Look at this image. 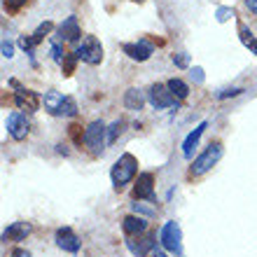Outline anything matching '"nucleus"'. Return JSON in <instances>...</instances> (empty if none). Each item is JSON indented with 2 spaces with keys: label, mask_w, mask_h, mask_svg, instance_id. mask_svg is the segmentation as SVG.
<instances>
[{
  "label": "nucleus",
  "mask_w": 257,
  "mask_h": 257,
  "mask_svg": "<svg viewBox=\"0 0 257 257\" xmlns=\"http://www.w3.org/2000/svg\"><path fill=\"white\" fill-rule=\"evenodd\" d=\"M138 173V159H136L131 152H124L115 164H112V171H110V178H112V185L117 190H122L124 185H128Z\"/></svg>",
  "instance_id": "obj_1"
},
{
  "label": "nucleus",
  "mask_w": 257,
  "mask_h": 257,
  "mask_svg": "<svg viewBox=\"0 0 257 257\" xmlns=\"http://www.w3.org/2000/svg\"><path fill=\"white\" fill-rule=\"evenodd\" d=\"M220 159H222V145H220V143H210L208 148L203 150L201 155H199L194 162H192L190 176L196 178V176H203V173H208V171L213 169V166H215Z\"/></svg>",
  "instance_id": "obj_2"
},
{
  "label": "nucleus",
  "mask_w": 257,
  "mask_h": 257,
  "mask_svg": "<svg viewBox=\"0 0 257 257\" xmlns=\"http://www.w3.org/2000/svg\"><path fill=\"white\" fill-rule=\"evenodd\" d=\"M105 143H108V128H105V124H103L101 119H94V122L84 128V145H87L89 152L96 157L103 152Z\"/></svg>",
  "instance_id": "obj_3"
},
{
  "label": "nucleus",
  "mask_w": 257,
  "mask_h": 257,
  "mask_svg": "<svg viewBox=\"0 0 257 257\" xmlns=\"http://www.w3.org/2000/svg\"><path fill=\"white\" fill-rule=\"evenodd\" d=\"M159 241L169 252L173 255H183V231H180V224L176 220H169V222L162 227V234H159Z\"/></svg>",
  "instance_id": "obj_4"
},
{
  "label": "nucleus",
  "mask_w": 257,
  "mask_h": 257,
  "mask_svg": "<svg viewBox=\"0 0 257 257\" xmlns=\"http://www.w3.org/2000/svg\"><path fill=\"white\" fill-rule=\"evenodd\" d=\"M73 54L77 56L80 61L89 63V66H98V63L103 61V47H101V42H98V38H94V35H87Z\"/></svg>",
  "instance_id": "obj_5"
},
{
  "label": "nucleus",
  "mask_w": 257,
  "mask_h": 257,
  "mask_svg": "<svg viewBox=\"0 0 257 257\" xmlns=\"http://www.w3.org/2000/svg\"><path fill=\"white\" fill-rule=\"evenodd\" d=\"M148 101L155 110H166V108H173V105L178 108V105H180V101L173 96V91L169 89V84H159V82L150 87Z\"/></svg>",
  "instance_id": "obj_6"
},
{
  "label": "nucleus",
  "mask_w": 257,
  "mask_h": 257,
  "mask_svg": "<svg viewBox=\"0 0 257 257\" xmlns=\"http://www.w3.org/2000/svg\"><path fill=\"white\" fill-rule=\"evenodd\" d=\"M12 87H17V91H14V105L19 110H26V112H38V108H40V96L35 94V91H31V89H24L19 87L17 82H10Z\"/></svg>",
  "instance_id": "obj_7"
},
{
  "label": "nucleus",
  "mask_w": 257,
  "mask_h": 257,
  "mask_svg": "<svg viewBox=\"0 0 257 257\" xmlns=\"http://www.w3.org/2000/svg\"><path fill=\"white\" fill-rule=\"evenodd\" d=\"M157 243V234H138V236H126V248L131 255L136 257H145Z\"/></svg>",
  "instance_id": "obj_8"
},
{
  "label": "nucleus",
  "mask_w": 257,
  "mask_h": 257,
  "mask_svg": "<svg viewBox=\"0 0 257 257\" xmlns=\"http://www.w3.org/2000/svg\"><path fill=\"white\" fill-rule=\"evenodd\" d=\"M7 134L12 136L14 141H24L28 136V131H31V122L26 119V115H21V112H12V115L7 117Z\"/></svg>",
  "instance_id": "obj_9"
},
{
  "label": "nucleus",
  "mask_w": 257,
  "mask_h": 257,
  "mask_svg": "<svg viewBox=\"0 0 257 257\" xmlns=\"http://www.w3.org/2000/svg\"><path fill=\"white\" fill-rule=\"evenodd\" d=\"M131 194H134L136 201H141V199H155V173H150V171L141 173Z\"/></svg>",
  "instance_id": "obj_10"
},
{
  "label": "nucleus",
  "mask_w": 257,
  "mask_h": 257,
  "mask_svg": "<svg viewBox=\"0 0 257 257\" xmlns=\"http://www.w3.org/2000/svg\"><path fill=\"white\" fill-rule=\"evenodd\" d=\"M124 49V54L131 59V61H148L150 56H152V52H155V47L150 45L148 40H138V42H126V45H122Z\"/></svg>",
  "instance_id": "obj_11"
},
{
  "label": "nucleus",
  "mask_w": 257,
  "mask_h": 257,
  "mask_svg": "<svg viewBox=\"0 0 257 257\" xmlns=\"http://www.w3.org/2000/svg\"><path fill=\"white\" fill-rule=\"evenodd\" d=\"M56 245L66 252H77L80 250V238L75 236V231L70 227H61V229H56Z\"/></svg>",
  "instance_id": "obj_12"
},
{
  "label": "nucleus",
  "mask_w": 257,
  "mask_h": 257,
  "mask_svg": "<svg viewBox=\"0 0 257 257\" xmlns=\"http://www.w3.org/2000/svg\"><path fill=\"white\" fill-rule=\"evenodd\" d=\"M33 231V224L31 222H12L3 231V241H24Z\"/></svg>",
  "instance_id": "obj_13"
},
{
  "label": "nucleus",
  "mask_w": 257,
  "mask_h": 257,
  "mask_svg": "<svg viewBox=\"0 0 257 257\" xmlns=\"http://www.w3.org/2000/svg\"><path fill=\"white\" fill-rule=\"evenodd\" d=\"M145 229H148V222H145V217H141V215H126L122 220V231L126 236L145 234Z\"/></svg>",
  "instance_id": "obj_14"
},
{
  "label": "nucleus",
  "mask_w": 257,
  "mask_h": 257,
  "mask_svg": "<svg viewBox=\"0 0 257 257\" xmlns=\"http://www.w3.org/2000/svg\"><path fill=\"white\" fill-rule=\"evenodd\" d=\"M59 35H61L66 42H77L80 40V24H77V17H68L66 21H61V26H59Z\"/></svg>",
  "instance_id": "obj_15"
},
{
  "label": "nucleus",
  "mask_w": 257,
  "mask_h": 257,
  "mask_svg": "<svg viewBox=\"0 0 257 257\" xmlns=\"http://www.w3.org/2000/svg\"><path fill=\"white\" fill-rule=\"evenodd\" d=\"M206 128H208V122H201L190 136H187V138H185V143H183V155H185V159H192V155H194V148L199 145V141H201V136H203V131H206Z\"/></svg>",
  "instance_id": "obj_16"
},
{
  "label": "nucleus",
  "mask_w": 257,
  "mask_h": 257,
  "mask_svg": "<svg viewBox=\"0 0 257 257\" xmlns=\"http://www.w3.org/2000/svg\"><path fill=\"white\" fill-rule=\"evenodd\" d=\"M124 105H126L128 110H143V105H145V94L136 87L126 89V94H124Z\"/></svg>",
  "instance_id": "obj_17"
},
{
  "label": "nucleus",
  "mask_w": 257,
  "mask_h": 257,
  "mask_svg": "<svg viewBox=\"0 0 257 257\" xmlns=\"http://www.w3.org/2000/svg\"><path fill=\"white\" fill-rule=\"evenodd\" d=\"M54 117H75L77 115V103H75V98H70V96H66L61 101V105L52 112Z\"/></svg>",
  "instance_id": "obj_18"
},
{
  "label": "nucleus",
  "mask_w": 257,
  "mask_h": 257,
  "mask_svg": "<svg viewBox=\"0 0 257 257\" xmlns=\"http://www.w3.org/2000/svg\"><path fill=\"white\" fill-rule=\"evenodd\" d=\"M238 38H241V42H243L245 47H248L252 54L257 56V38H252L250 28L245 26V24H238Z\"/></svg>",
  "instance_id": "obj_19"
},
{
  "label": "nucleus",
  "mask_w": 257,
  "mask_h": 257,
  "mask_svg": "<svg viewBox=\"0 0 257 257\" xmlns=\"http://www.w3.org/2000/svg\"><path fill=\"white\" fill-rule=\"evenodd\" d=\"M166 84H169V89H171V91H173V96H176L178 101H185V98L190 96V87H187V84H185L183 80H178V77H173V80H169V82H166Z\"/></svg>",
  "instance_id": "obj_20"
},
{
  "label": "nucleus",
  "mask_w": 257,
  "mask_h": 257,
  "mask_svg": "<svg viewBox=\"0 0 257 257\" xmlns=\"http://www.w3.org/2000/svg\"><path fill=\"white\" fill-rule=\"evenodd\" d=\"M63 98H66V96L59 94V91H47V94H45V108H47L49 115H52V112H54V110L61 105Z\"/></svg>",
  "instance_id": "obj_21"
},
{
  "label": "nucleus",
  "mask_w": 257,
  "mask_h": 257,
  "mask_svg": "<svg viewBox=\"0 0 257 257\" xmlns=\"http://www.w3.org/2000/svg\"><path fill=\"white\" fill-rule=\"evenodd\" d=\"M52 31H54V24H52V21H45V24H40V26L35 28L33 40H35V42H42V38H47Z\"/></svg>",
  "instance_id": "obj_22"
},
{
  "label": "nucleus",
  "mask_w": 257,
  "mask_h": 257,
  "mask_svg": "<svg viewBox=\"0 0 257 257\" xmlns=\"http://www.w3.org/2000/svg\"><path fill=\"white\" fill-rule=\"evenodd\" d=\"M68 134H70V138H73L75 145L82 148V143H84V131H82L80 124H70V126H68Z\"/></svg>",
  "instance_id": "obj_23"
},
{
  "label": "nucleus",
  "mask_w": 257,
  "mask_h": 257,
  "mask_svg": "<svg viewBox=\"0 0 257 257\" xmlns=\"http://www.w3.org/2000/svg\"><path fill=\"white\" fill-rule=\"evenodd\" d=\"M122 128H124V122H122V119H117V122L110 124V128H108V145H112V143L117 141V136L122 134Z\"/></svg>",
  "instance_id": "obj_24"
},
{
  "label": "nucleus",
  "mask_w": 257,
  "mask_h": 257,
  "mask_svg": "<svg viewBox=\"0 0 257 257\" xmlns=\"http://www.w3.org/2000/svg\"><path fill=\"white\" fill-rule=\"evenodd\" d=\"M77 61H80V59H77V56L75 54H70V56H66V59H63L61 61V68H63V75H73L75 73V66H77Z\"/></svg>",
  "instance_id": "obj_25"
},
{
  "label": "nucleus",
  "mask_w": 257,
  "mask_h": 257,
  "mask_svg": "<svg viewBox=\"0 0 257 257\" xmlns=\"http://www.w3.org/2000/svg\"><path fill=\"white\" fill-rule=\"evenodd\" d=\"M35 45H38V42L33 40V35H21V38H19V47L24 49L26 54H31V52H33Z\"/></svg>",
  "instance_id": "obj_26"
},
{
  "label": "nucleus",
  "mask_w": 257,
  "mask_h": 257,
  "mask_svg": "<svg viewBox=\"0 0 257 257\" xmlns=\"http://www.w3.org/2000/svg\"><path fill=\"white\" fill-rule=\"evenodd\" d=\"M231 17H236V14H234V10H231V7H217V12H215V19L220 21V24H224V21H229Z\"/></svg>",
  "instance_id": "obj_27"
},
{
  "label": "nucleus",
  "mask_w": 257,
  "mask_h": 257,
  "mask_svg": "<svg viewBox=\"0 0 257 257\" xmlns=\"http://www.w3.org/2000/svg\"><path fill=\"white\" fill-rule=\"evenodd\" d=\"M26 5V0H5V10L10 14H14V12H19L21 7Z\"/></svg>",
  "instance_id": "obj_28"
},
{
  "label": "nucleus",
  "mask_w": 257,
  "mask_h": 257,
  "mask_svg": "<svg viewBox=\"0 0 257 257\" xmlns=\"http://www.w3.org/2000/svg\"><path fill=\"white\" fill-rule=\"evenodd\" d=\"M238 94H243V89L231 87V89H222V91H217V98H220V101H224V98H229V96H238Z\"/></svg>",
  "instance_id": "obj_29"
},
{
  "label": "nucleus",
  "mask_w": 257,
  "mask_h": 257,
  "mask_svg": "<svg viewBox=\"0 0 257 257\" xmlns=\"http://www.w3.org/2000/svg\"><path fill=\"white\" fill-rule=\"evenodd\" d=\"M173 63H176L178 68H187V66H190V54H185V52L173 54Z\"/></svg>",
  "instance_id": "obj_30"
},
{
  "label": "nucleus",
  "mask_w": 257,
  "mask_h": 257,
  "mask_svg": "<svg viewBox=\"0 0 257 257\" xmlns=\"http://www.w3.org/2000/svg\"><path fill=\"white\" fill-rule=\"evenodd\" d=\"M52 59H54L56 63H61L63 59H66V56H63V47L59 45V42H54V45H52Z\"/></svg>",
  "instance_id": "obj_31"
},
{
  "label": "nucleus",
  "mask_w": 257,
  "mask_h": 257,
  "mask_svg": "<svg viewBox=\"0 0 257 257\" xmlns=\"http://www.w3.org/2000/svg\"><path fill=\"white\" fill-rule=\"evenodd\" d=\"M3 56H5V59H12V56H14V47H12V42L3 40Z\"/></svg>",
  "instance_id": "obj_32"
},
{
  "label": "nucleus",
  "mask_w": 257,
  "mask_h": 257,
  "mask_svg": "<svg viewBox=\"0 0 257 257\" xmlns=\"http://www.w3.org/2000/svg\"><path fill=\"white\" fill-rule=\"evenodd\" d=\"M192 80H194L196 84H201L203 82V70L201 68H194V70H192Z\"/></svg>",
  "instance_id": "obj_33"
},
{
  "label": "nucleus",
  "mask_w": 257,
  "mask_h": 257,
  "mask_svg": "<svg viewBox=\"0 0 257 257\" xmlns=\"http://www.w3.org/2000/svg\"><path fill=\"white\" fill-rule=\"evenodd\" d=\"M134 213H143V215H152L155 210H148V208H143L141 203H134Z\"/></svg>",
  "instance_id": "obj_34"
},
{
  "label": "nucleus",
  "mask_w": 257,
  "mask_h": 257,
  "mask_svg": "<svg viewBox=\"0 0 257 257\" xmlns=\"http://www.w3.org/2000/svg\"><path fill=\"white\" fill-rule=\"evenodd\" d=\"M12 257H33L28 250H24V248H14L12 250Z\"/></svg>",
  "instance_id": "obj_35"
},
{
  "label": "nucleus",
  "mask_w": 257,
  "mask_h": 257,
  "mask_svg": "<svg viewBox=\"0 0 257 257\" xmlns=\"http://www.w3.org/2000/svg\"><path fill=\"white\" fill-rule=\"evenodd\" d=\"M245 5H248V10L252 14H257V0H245Z\"/></svg>",
  "instance_id": "obj_36"
},
{
  "label": "nucleus",
  "mask_w": 257,
  "mask_h": 257,
  "mask_svg": "<svg viewBox=\"0 0 257 257\" xmlns=\"http://www.w3.org/2000/svg\"><path fill=\"white\" fill-rule=\"evenodd\" d=\"M56 152H59V155H63V157H68V148L63 145V143H59V145H56Z\"/></svg>",
  "instance_id": "obj_37"
},
{
  "label": "nucleus",
  "mask_w": 257,
  "mask_h": 257,
  "mask_svg": "<svg viewBox=\"0 0 257 257\" xmlns=\"http://www.w3.org/2000/svg\"><path fill=\"white\" fill-rule=\"evenodd\" d=\"M155 257H166V255H164L162 250H155Z\"/></svg>",
  "instance_id": "obj_38"
},
{
  "label": "nucleus",
  "mask_w": 257,
  "mask_h": 257,
  "mask_svg": "<svg viewBox=\"0 0 257 257\" xmlns=\"http://www.w3.org/2000/svg\"><path fill=\"white\" fill-rule=\"evenodd\" d=\"M136 3H143V0H136Z\"/></svg>",
  "instance_id": "obj_39"
}]
</instances>
